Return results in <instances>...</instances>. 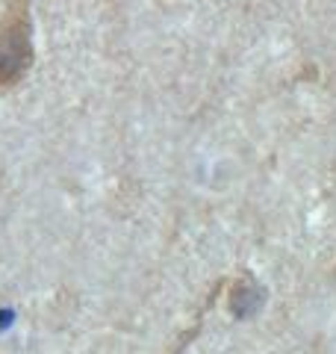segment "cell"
I'll return each instance as SVG.
<instances>
[{"mask_svg": "<svg viewBox=\"0 0 336 354\" xmlns=\"http://www.w3.org/2000/svg\"><path fill=\"white\" fill-rule=\"evenodd\" d=\"M32 59L36 50H32L30 0H12L6 18L0 21V88L24 80Z\"/></svg>", "mask_w": 336, "mask_h": 354, "instance_id": "1", "label": "cell"}, {"mask_svg": "<svg viewBox=\"0 0 336 354\" xmlns=\"http://www.w3.org/2000/svg\"><path fill=\"white\" fill-rule=\"evenodd\" d=\"M260 304H263V290H260V283H256L251 274H242V278L233 283V290H230V310H233V313H236L239 319H245V316H254Z\"/></svg>", "mask_w": 336, "mask_h": 354, "instance_id": "2", "label": "cell"}, {"mask_svg": "<svg viewBox=\"0 0 336 354\" xmlns=\"http://www.w3.org/2000/svg\"><path fill=\"white\" fill-rule=\"evenodd\" d=\"M209 304H212V295L207 298V304H204V310H200V316H198V322H195L192 328H189V330H186V334H183L180 339H177V348H174L171 354H183V351L189 348V342H192V339H195V337L200 334V328H204V316H207V310H209Z\"/></svg>", "mask_w": 336, "mask_h": 354, "instance_id": "3", "label": "cell"}]
</instances>
